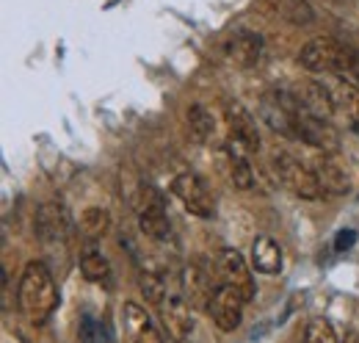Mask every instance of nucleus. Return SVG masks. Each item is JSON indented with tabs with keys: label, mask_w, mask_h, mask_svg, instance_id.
<instances>
[{
	"label": "nucleus",
	"mask_w": 359,
	"mask_h": 343,
	"mask_svg": "<svg viewBox=\"0 0 359 343\" xmlns=\"http://www.w3.org/2000/svg\"><path fill=\"white\" fill-rule=\"evenodd\" d=\"M138 227L152 241H166L172 235V224H169V216H166V208H163V197L152 186H144L141 188Z\"/></svg>",
	"instance_id": "obj_6"
},
{
	"label": "nucleus",
	"mask_w": 359,
	"mask_h": 343,
	"mask_svg": "<svg viewBox=\"0 0 359 343\" xmlns=\"http://www.w3.org/2000/svg\"><path fill=\"white\" fill-rule=\"evenodd\" d=\"M334 78H346L354 86H359V53H354V50L343 53V61H340V70H337Z\"/></svg>",
	"instance_id": "obj_27"
},
{
	"label": "nucleus",
	"mask_w": 359,
	"mask_h": 343,
	"mask_svg": "<svg viewBox=\"0 0 359 343\" xmlns=\"http://www.w3.org/2000/svg\"><path fill=\"white\" fill-rule=\"evenodd\" d=\"M122 335L128 343H163L161 332L155 330L149 313L138 302L122 304Z\"/></svg>",
	"instance_id": "obj_10"
},
{
	"label": "nucleus",
	"mask_w": 359,
	"mask_h": 343,
	"mask_svg": "<svg viewBox=\"0 0 359 343\" xmlns=\"http://www.w3.org/2000/svg\"><path fill=\"white\" fill-rule=\"evenodd\" d=\"M216 268H219V277L224 280V285L235 288L246 302L255 299L257 285H255V280H252V268H249L246 257L241 255L238 250H232V247L219 250V255H216Z\"/></svg>",
	"instance_id": "obj_5"
},
{
	"label": "nucleus",
	"mask_w": 359,
	"mask_h": 343,
	"mask_svg": "<svg viewBox=\"0 0 359 343\" xmlns=\"http://www.w3.org/2000/svg\"><path fill=\"white\" fill-rule=\"evenodd\" d=\"M293 94H296V100L302 103V108H307V111H310L313 117H318V119L332 122V117L337 114V111H334V100H332L329 86L307 84V86H302V91H293Z\"/></svg>",
	"instance_id": "obj_16"
},
{
	"label": "nucleus",
	"mask_w": 359,
	"mask_h": 343,
	"mask_svg": "<svg viewBox=\"0 0 359 343\" xmlns=\"http://www.w3.org/2000/svg\"><path fill=\"white\" fill-rule=\"evenodd\" d=\"M185 122H188V133H191V138H194V141H199V144H208V141L216 136V119H213V114H210L205 105H199V103L188 108Z\"/></svg>",
	"instance_id": "obj_20"
},
{
	"label": "nucleus",
	"mask_w": 359,
	"mask_h": 343,
	"mask_svg": "<svg viewBox=\"0 0 359 343\" xmlns=\"http://www.w3.org/2000/svg\"><path fill=\"white\" fill-rule=\"evenodd\" d=\"M252 268L260 274H279L282 271V247L271 235H257L252 244Z\"/></svg>",
	"instance_id": "obj_18"
},
{
	"label": "nucleus",
	"mask_w": 359,
	"mask_h": 343,
	"mask_svg": "<svg viewBox=\"0 0 359 343\" xmlns=\"http://www.w3.org/2000/svg\"><path fill=\"white\" fill-rule=\"evenodd\" d=\"M343 53H346V47H340L332 39H313V42H307L299 50V64L307 72H315V75H323V72L337 75Z\"/></svg>",
	"instance_id": "obj_7"
},
{
	"label": "nucleus",
	"mask_w": 359,
	"mask_h": 343,
	"mask_svg": "<svg viewBox=\"0 0 359 343\" xmlns=\"http://www.w3.org/2000/svg\"><path fill=\"white\" fill-rule=\"evenodd\" d=\"M172 191L182 202V208L188 214L199 216V219H210L216 214V202H213V194L208 188V183L194 174V172H180L177 177L172 180Z\"/></svg>",
	"instance_id": "obj_4"
},
{
	"label": "nucleus",
	"mask_w": 359,
	"mask_h": 343,
	"mask_svg": "<svg viewBox=\"0 0 359 343\" xmlns=\"http://www.w3.org/2000/svg\"><path fill=\"white\" fill-rule=\"evenodd\" d=\"M273 172L293 197H299V200H320L323 197L315 172L310 167H304L299 158H293L287 153H276L273 155Z\"/></svg>",
	"instance_id": "obj_3"
},
{
	"label": "nucleus",
	"mask_w": 359,
	"mask_h": 343,
	"mask_svg": "<svg viewBox=\"0 0 359 343\" xmlns=\"http://www.w3.org/2000/svg\"><path fill=\"white\" fill-rule=\"evenodd\" d=\"M216 291H219V285H213L208 271H202L199 266H185L182 268V297L191 307H196V310L205 307L208 310Z\"/></svg>",
	"instance_id": "obj_13"
},
{
	"label": "nucleus",
	"mask_w": 359,
	"mask_h": 343,
	"mask_svg": "<svg viewBox=\"0 0 359 343\" xmlns=\"http://www.w3.org/2000/svg\"><path fill=\"white\" fill-rule=\"evenodd\" d=\"M315 177L320 183V191L323 194H334V197H343L351 191V174L343 164H337L332 155H323L318 164L313 167Z\"/></svg>",
	"instance_id": "obj_14"
},
{
	"label": "nucleus",
	"mask_w": 359,
	"mask_h": 343,
	"mask_svg": "<svg viewBox=\"0 0 359 343\" xmlns=\"http://www.w3.org/2000/svg\"><path fill=\"white\" fill-rule=\"evenodd\" d=\"M224 56L229 58V64H235L241 70L257 67L263 58V37L255 31H238L226 39Z\"/></svg>",
	"instance_id": "obj_11"
},
{
	"label": "nucleus",
	"mask_w": 359,
	"mask_h": 343,
	"mask_svg": "<svg viewBox=\"0 0 359 343\" xmlns=\"http://www.w3.org/2000/svg\"><path fill=\"white\" fill-rule=\"evenodd\" d=\"M158 313H161V324H163V330L172 341H188V335L194 330V321H191V304L185 302V297L169 294L158 304Z\"/></svg>",
	"instance_id": "obj_9"
},
{
	"label": "nucleus",
	"mask_w": 359,
	"mask_h": 343,
	"mask_svg": "<svg viewBox=\"0 0 359 343\" xmlns=\"http://www.w3.org/2000/svg\"><path fill=\"white\" fill-rule=\"evenodd\" d=\"M17 302H20V310L22 316L31 321V324H45L47 318L53 316L55 304H58V288H55V280L53 274L45 268V263L39 260H31L20 277V291H17Z\"/></svg>",
	"instance_id": "obj_1"
},
{
	"label": "nucleus",
	"mask_w": 359,
	"mask_h": 343,
	"mask_svg": "<svg viewBox=\"0 0 359 343\" xmlns=\"http://www.w3.org/2000/svg\"><path fill=\"white\" fill-rule=\"evenodd\" d=\"M69 214L64 211V205L58 202H45L36 214V233L45 241H61L69 235Z\"/></svg>",
	"instance_id": "obj_15"
},
{
	"label": "nucleus",
	"mask_w": 359,
	"mask_h": 343,
	"mask_svg": "<svg viewBox=\"0 0 359 343\" xmlns=\"http://www.w3.org/2000/svg\"><path fill=\"white\" fill-rule=\"evenodd\" d=\"M348 343H359V338H348Z\"/></svg>",
	"instance_id": "obj_29"
},
{
	"label": "nucleus",
	"mask_w": 359,
	"mask_h": 343,
	"mask_svg": "<svg viewBox=\"0 0 359 343\" xmlns=\"http://www.w3.org/2000/svg\"><path fill=\"white\" fill-rule=\"evenodd\" d=\"M138 288H141L144 299L149 302V304H155V307L169 297V285H166V280L158 271H141L138 274Z\"/></svg>",
	"instance_id": "obj_22"
},
{
	"label": "nucleus",
	"mask_w": 359,
	"mask_h": 343,
	"mask_svg": "<svg viewBox=\"0 0 359 343\" xmlns=\"http://www.w3.org/2000/svg\"><path fill=\"white\" fill-rule=\"evenodd\" d=\"M226 125H229V138L243 144L249 153L260 150L263 138H260V130H257V119L241 103H229L226 105Z\"/></svg>",
	"instance_id": "obj_12"
},
{
	"label": "nucleus",
	"mask_w": 359,
	"mask_h": 343,
	"mask_svg": "<svg viewBox=\"0 0 359 343\" xmlns=\"http://www.w3.org/2000/svg\"><path fill=\"white\" fill-rule=\"evenodd\" d=\"M332 100H334V111L340 117H346L351 122V128H359V86H354L346 78H337L329 86Z\"/></svg>",
	"instance_id": "obj_17"
},
{
	"label": "nucleus",
	"mask_w": 359,
	"mask_h": 343,
	"mask_svg": "<svg viewBox=\"0 0 359 343\" xmlns=\"http://www.w3.org/2000/svg\"><path fill=\"white\" fill-rule=\"evenodd\" d=\"M293 125H296V138L304 141L307 147H313L323 155H334L340 150V133L332 122L313 117L307 108H302V103L296 100V111H293Z\"/></svg>",
	"instance_id": "obj_2"
},
{
	"label": "nucleus",
	"mask_w": 359,
	"mask_h": 343,
	"mask_svg": "<svg viewBox=\"0 0 359 343\" xmlns=\"http://www.w3.org/2000/svg\"><path fill=\"white\" fill-rule=\"evenodd\" d=\"M81 271L89 283H111V263L100 250H86L81 255Z\"/></svg>",
	"instance_id": "obj_21"
},
{
	"label": "nucleus",
	"mask_w": 359,
	"mask_h": 343,
	"mask_svg": "<svg viewBox=\"0 0 359 343\" xmlns=\"http://www.w3.org/2000/svg\"><path fill=\"white\" fill-rule=\"evenodd\" d=\"M108 227H111V216H108L105 208H89L81 216V233L91 241L102 238L108 233Z\"/></svg>",
	"instance_id": "obj_23"
},
{
	"label": "nucleus",
	"mask_w": 359,
	"mask_h": 343,
	"mask_svg": "<svg viewBox=\"0 0 359 343\" xmlns=\"http://www.w3.org/2000/svg\"><path fill=\"white\" fill-rule=\"evenodd\" d=\"M304 343H340V341H337V335H334V330H332V324H329V321L315 318V321L307 324Z\"/></svg>",
	"instance_id": "obj_25"
},
{
	"label": "nucleus",
	"mask_w": 359,
	"mask_h": 343,
	"mask_svg": "<svg viewBox=\"0 0 359 343\" xmlns=\"http://www.w3.org/2000/svg\"><path fill=\"white\" fill-rule=\"evenodd\" d=\"M246 147L238 144L235 138L226 141V158H229V180L235 183V188L241 191H249L255 188V172H252V164L246 161Z\"/></svg>",
	"instance_id": "obj_19"
},
{
	"label": "nucleus",
	"mask_w": 359,
	"mask_h": 343,
	"mask_svg": "<svg viewBox=\"0 0 359 343\" xmlns=\"http://www.w3.org/2000/svg\"><path fill=\"white\" fill-rule=\"evenodd\" d=\"M243 304H246V299H243L235 288H229L224 283L219 285L216 297H213L210 307H208V313H210L213 324L219 327V332H232V330H238V324H241V318H243Z\"/></svg>",
	"instance_id": "obj_8"
},
{
	"label": "nucleus",
	"mask_w": 359,
	"mask_h": 343,
	"mask_svg": "<svg viewBox=\"0 0 359 343\" xmlns=\"http://www.w3.org/2000/svg\"><path fill=\"white\" fill-rule=\"evenodd\" d=\"M354 241H357V233H354V230H340V233H337V238H334V250H337V252L351 250V247H354Z\"/></svg>",
	"instance_id": "obj_28"
},
{
	"label": "nucleus",
	"mask_w": 359,
	"mask_h": 343,
	"mask_svg": "<svg viewBox=\"0 0 359 343\" xmlns=\"http://www.w3.org/2000/svg\"><path fill=\"white\" fill-rule=\"evenodd\" d=\"M276 6H279V14L293 25H310L315 20L313 6L307 0H276Z\"/></svg>",
	"instance_id": "obj_24"
},
{
	"label": "nucleus",
	"mask_w": 359,
	"mask_h": 343,
	"mask_svg": "<svg viewBox=\"0 0 359 343\" xmlns=\"http://www.w3.org/2000/svg\"><path fill=\"white\" fill-rule=\"evenodd\" d=\"M78 343H105V327L97 318L83 316L78 327Z\"/></svg>",
	"instance_id": "obj_26"
}]
</instances>
